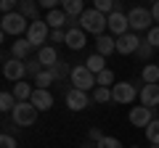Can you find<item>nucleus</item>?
Masks as SVG:
<instances>
[{"instance_id":"1","label":"nucleus","mask_w":159,"mask_h":148,"mask_svg":"<svg viewBox=\"0 0 159 148\" xmlns=\"http://www.w3.org/2000/svg\"><path fill=\"white\" fill-rule=\"evenodd\" d=\"M80 27L85 29V32L101 37V34L109 29V16H106V13H101L98 8H90V11H85L82 16H80Z\"/></svg>"},{"instance_id":"2","label":"nucleus","mask_w":159,"mask_h":148,"mask_svg":"<svg viewBox=\"0 0 159 148\" xmlns=\"http://www.w3.org/2000/svg\"><path fill=\"white\" fill-rule=\"evenodd\" d=\"M29 19L24 16V13L13 11V13H3V19H0V29H3V34H13V37H21V34H27L29 29Z\"/></svg>"},{"instance_id":"3","label":"nucleus","mask_w":159,"mask_h":148,"mask_svg":"<svg viewBox=\"0 0 159 148\" xmlns=\"http://www.w3.org/2000/svg\"><path fill=\"white\" fill-rule=\"evenodd\" d=\"M69 80H72V85L77 87V90H90V87H96V74L90 72V69L85 66V63H77V66H72V74H69Z\"/></svg>"},{"instance_id":"4","label":"nucleus","mask_w":159,"mask_h":148,"mask_svg":"<svg viewBox=\"0 0 159 148\" xmlns=\"http://www.w3.org/2000/svg\"><path fill=\"white\" fill-rule=\"evenodd\" d=\"M11 114H13L16 127H32L34 122H37V108H34L29 101H19L16 108H13Z\"/></svg>"},{"instance_id":"5","label":"nucleus","mask_w":159,"mask_h":148,"mask_svg":"<svg viewBox=\"0 0 159 148\" xmlns=\"http://www.w3.org/2000/svg\"><path fill=\"white\" fill-rule=\"evenodd\" d=\"M127 21H130L133 32H143V29L148 32L154 24V13L148 8H133V11H127Z\"/></svg>"},{"instance_id":"6","label":"nucleus","mask_w":159,"mask_h":148,"mask_svg":"<svg viewBox=\"0 0 159 148\" xmlns=\"http://www.w3.org/2000/svg\"><path fill=\"white\" fill-rule=\"evenodd\" d=\"M27 40L32 42L34 48L43 45L45 40H51V27H48V21H32L27 29Z\"/></svg>"},{"instance_id":"7","label":"nucleus","mask_w":159,"mask_h":148,"mask_svg":"<svg viewBox=\"0 0 159 148\" xmlns=\"http://www.w3.org/2000/svg\"><path fill=\"white\" fill-rule=\"evenodd\" d=\"M135 98H138V90L130 82H117V85L111 87V101L114 103H133Z\"/></svg>"},{"instance_id":"8","label":"nucleus","mask_w":159,"mask_h":148,"mask_svg":"<svg viewBox=\"0 0 159 148\" xmlns=\"http://www.w3.org/2000/svg\"><path fill=\"white\" fill-rule=\"evenodd\" d=\"M3 74H6V80H11V82H21L24 74H27V63H24L21 58H8V61L3 63Z\"/></svg>"},{"instance_id":"9","label":"nucleus","mask_w":159,"mask_h":148,"mask_svg":"<svg viewBox=\"0 0 159 148\" xmlns=\"http://www.w3.org/2000/svg\"><path fill=\"white\" fill-rule=\"evenodd\" d=\"M151 122H154V108H148V106H133L130 108V124L146 130Z\"/></svg>"},{"instance_id":"10","label":"nucleus","mask_w":159,"mask_h":148,"mask_svg":"<svg viewBox=\"0 0 159 148\" xmlns=\"http://www.w3.org/2000/svg\"><path fill=\"white\" fill-rule=\"evenodd\" d=\"M138 48H141V37L135 32H127V34H119L117 37V53H122V56H130Z\"/></svg>"},{"instance_id":"11","label":"nucleus","mask_w":159,"mask_h":148,"mask_svg":"<svg viewBox=\"0 0 159 148\" xmlns=\"http://www.w3.org/2000/svg\"><path fill=\"white\" fill-rule=\"evenodd\" d=\"M66 106L72 108V111H82V108L90 106V95H88L85 90L72 87V90H66Z\"/></svg>"},{"instance_id":"12","label":"nucleus","mask_w":159,"mask_h":148,"mask_svg":"<svg viewBox=\"0 0 159 148\" xmlns=\"http://www.w3.org/2000/svg\"><path fill=\"white\" fill-rule=\"evenodd\" d=\"M109 29H111L114 34H127L130 32V21H127V13H122V11H114V13H109Z\"/></svg>"},{"instance_id":"13","label":"nucleus","mask_w":159,"mask_h":148,"mask_svg":"<svg viewBox=\"0 0 159 148\" xmlns=\"http://www.w3.org/2000/svg\"><path fill=\"white\" fill-rule=\"evenodd\" d=\"M29 103H32L37 111H48V108L53 106V95H51V90L34 87V93H32V98H29Z\"/></svg>"},{"instance_id":"14","label":"nucleus","mask_w":159,"mask_h":148,"mask_svg":"<svg viewBox=\"0 0 159 148\" xmlns=\"http://www.w3.org/2000/svg\"><path fill=\"white\" fill-rule=\"evenodd\" d=\"M85 45H88V40H85V29H82V27L66 29V48H72V50H82Z\"/></svg>"},{"instance_id":"15","label":"nucleus","mask_w":159,"mask_h":148,"mask_svg":"<svg viewBox=\"0 0 159 148\" xmlns=\"http://www.w3.org/2000/svg\"><path fill=\"white\" fill-rule=\"evenodd\" d=\"M138 98H141V106H148V108L159 106V82L157 85H143Z\"/></svg>"},{"instance_id":"16","label":"nucleus","mask_w":159,"mask_h":148,"mask_svg":"<svg viewBox=\"0 0 159 148\" xmlns=\"http://www.w3.org/2000/svg\"><path fill=\"white\" fill-rule=\"evenodd\" d=\"M45 21H48V27H51V29H64L69 24V16H66L64 8H56V11H48Z\"/></svg>"},{"instance_id":"17","label":"nucleus","mask_w":159,"mask_h":148,"mask_svg":"<svg viewBox=\"0 0 159 148\" xmlns=\"http://www.w3.org/2000/svg\"><path fill=\"white\" fill-rule=\"evenodd\" d=\"M37 61L43 63L45 69H51L53 63H58V53H56V48H51V45H43L37 50Z\"/></svg>"},{"instance_id":"18","label":"nucleus","mask_w":159,"mask_h":148,"mask_svg":"<svg viewBox=\"0 0 159 148\" xmlns=\"http://www.w3.org/2000/svg\"><path fill=\"white\" fill-rule=\"evenodd\" d=\"M96 48L101 56H109V53H117V37H109V34H101L96 40Z\"/></svg>"},{"instance_id":"19","label":"nucleus","mask_w":159,"mask_h":148,"mask_svg":"<svg viewBox=\"0 0 159 148\" xmlns=\"http://www.w3.org/2000/svg\"><path fill=\"white\" fill-rule=\"evenodd\" d=\"M32 48H34V45L27 40V37H16V42H13V48H11V50H13V58H21V61H24V58L32 53Z\"/></svg>"},{"instance_id":"20","label":"nucleus","mask_w":159,"mask_h":148,"mask_svg":"<svg viewBox=\"0 0 159 148\" xmlns=\"http://www.w3.org/2000/svg\"><path fill=\"white\" fill-rule=\"evenodd\" d=\"M82 3H85V0H61V8L66 11V16H72V19H80L82 13H85Z\"/></svg>"},{"instance_id":"21","label":"nucleus","mask_w":159,"mask_h":148,"mask_svg":"<svg viewBox=\"0 0 159 148\" xmlns=\"http://www.w3.org/2000/svg\"><path fill=\"white\" fill-rule=\"evenodd\" d=\"M37 6H40V3H34V0H19V13H24L29 21H40Z\"/></svg>"},{"instance_id":"22","label":"nucleus","mask_w":159,"mask_h":148,"mask_svg":"<svg viewBox=\"0 0 159 148\" xmlns=\"http://www.w3.org/2000/svg\"><path fill=\"white\" fill-rule=\"evenodd\" d=\"M141 77H143L146 85H157L159 82V63H146L143 72H141Z\"/></svg>"},{"instance_id":"23","label":"nucleus","mask_w":159,"mask_h":148,"mask_svg":"<svg viewBox=\"0 0 159 148\" xmlns=\"http://www.w3.org/2000/svg\"><path fill=\"white\" fill-rule=\"evenodd\" d=\"M103 58H106V56H101V53H93V56L85 61V66L90 69L93 74H101L103 69H106V61H103Z\"/></svg>"},{"instance_id":"24","label":"nucleus","mask_w":159,"mask_h":148,"mask_svg":"<svg viewBox=\"0 0 159 148\" xmlns=\"http://www.w3.org/2000/svg\"><path fill=\"white\" fill-rule=\"evenodd\" d=\"M32 93H34V87L27 85V82H16V85H13V95H16V101H29Z\"/></svg>"},{"instance_id":"25","label":"nucleus","mask_w":159,"mask_h":148,"mask_svg":"<svg viewBox=\"0 0 159 148\" xmlns=\"http://www.w3.org/2000/svg\"><path fill=\"white\" fill-rule=\"evenodd\" d=\"M53 82H56V77H53V72H51V69H43V72H40L37 77H34V85H37V87H43V90H48V87H51Z\"/></svg>"},{"instance_id":"26","label":"nucleus","mask_w":159,"mask_h":148,"mask_svg":"<svg viewBox=\"0 0 159 148\" xmlns=\"http://www.w3.org/2000/svg\"><path fill=\"white\" fill-rule=\"evenodd\" d=\"M16 95H13V93H0V111H13V108H16Z\"/></svg>"},{"instance_id":"27","label":"nucleus","mask_w":159,"mask_h":148,"mask_svg":"<svg viewBox=\"0 0 159 148\" xmlns=\"http://www.w3.org/2000/svg\"><path fill=\"white\" fill-rule=\"evenodd\" d=\"M93 8H98L101 13H106V16H109V13H114L119 6H117V0H93Z\"/></svg>"},{"instance_id":"28","label":"nucleus","mask_w":159,"mask_h":148,"mask_svg":"<svg viewBox=\"0 0 159 148\" xmlns=\"http://www.w3.org/2000/svg\"><path fill=\"white\" fill-rule=\"evenodd\" d=\"M93 101H96V103H106V101H111V87H101V85H96V87H93Z\"/></svg>"},{"instance_id":"29","label":"nucleus","mask_w":159,"mask_h":148,"mask_svg":"<svg viewBox=\"0 0 159 148\" xmlns=\"http://www.w3.org/2000/svg\"><path fill=\"white\" fill-rule=\"evenodd\" d=\"M51 72H53V77H56V80L61 82L64 77H66V74H72V69L66 66V61H61V58H58V63H53V66H51Z\"/></svg>"},{"instance_id":"30","label":"nucleus","mask_w":159,"mask_h":148,"mask_svg":"<svg viewBox=\"0 0 159 148\" xmlns=\"http://www.w3.org/2000/svg\"><path fill=\"white\" fill-rule=\"evenodd\" d=\"M96 82L101 87H114V72L111 69H103L101 74H96Z\"/></svg>"},{"instance_id":"31","label":"nucleus","mask_w":159,"mask_h":148,"mask_svg":"<svg viewBox=\"0 0 159 148\" xmlns=\"http://www.w3.org/2000/svg\"><path fill=\"white\" fill-rule=\"evenodd\" d=\"M146 137H148L151 146H159V119H154L151 124L146 127Z\"/></svg>"},{"instance_id":"32","label":"nucleus","mask_w":159,"mask_h":148,"mask_svg":"<svg viewBox=\"0 0 159 148\" xmlns=\"http://www.w3.org/2000/svg\"><path fill=\"white\" fill-rule=\"evenodd\" d=\"M138 58H141V61H146V58H151L154 56V45H151V42H148V40H143L141 42V48H138Z\"/></svg>"},{"instance_id":"33","label":"nucleus","mask_w":159,"mask_h":148,"mask_svg":"<svg viewBox=\"0 0 159 148\" xmlns=\"http://www.w3.org/2000/svg\"><path fill=\"white\" fill-rule=\"evenodd\" d=\"M43 69H45V66H43V63H40L37 58H32V61H27V74H29V77H37V74L43 72Z\"/></svg>"},{"instance_id":"34","label":"nucleus","mask_w":159,"mask_h":148,"mask_svg":"<svg viewBox=\"0 0 159 148\" xmlns=\"http://www.w3.org/2000/svg\"><path fill=\"white\" fill-rule=\"evenodd\" d=\"M96 148H122V143H119L117 137H103V140L96 143Z\"/></svg>"},{"instance_id":"35","label":"nucleus","mask_w":159,"mask_h":148,"mask_svg":"<svg viewBox=\"0 0 159 148\" xmlns=\"http://www.w3.org/2000/svg\"><path fill=\"white\" fill-rule=\"evenodd\" d=\"M19 0H0V11L3 13H13V11H19Z\"/></svg>"},{"instance_id":"36","label":"nucleus","mask_w":159,"mask_h":148,"mask_svg":"<svg viewBox=\"0 0 159 148\" xmlns=\"http://www.w3.org/2000/svg\"><path fill=\"white\" fill-rule=\"evenodd\" d=\"M146 40L151 42L154 48H159V24H157V27H151V29H148V34H146Z\"/></svg>"},{"instance_id":"37","label":"nucleus","mask_w":159,"mask_h":148,"mask_svg":"<svg viewBox=\"0 0 159 148\" xmlns=\"http://www.w3.org/2000/svg\"><path fill=\"white\" fill-rule=\"evenodd\" d=\"M0 148H16V137H11L8 132L0 135Z\"/></svg>"},{"instance_id":"38","label":"nucleus","mask_w":159,"mask_h":148,"mask_svg":"<svg viewBox=\"0 0 159 148\" xmlns=\"http://www.w3.org/2000/svg\"><path fill=\"white\" fill-rule=\"evenodd\" d=\"M51 42H66V32L64 29H51Z\"/></svg>"},{"instance_id":"39","label":"nucleus","mask_w":159,"mask_h":148,"mask_svg":"<svg viewBox=\"0 0 159 148\" xmlns=\"http://www.w3.org/2000/svg\"><path fill=\"white\" fill-rule=\"evenodd\" d=\"M40 8H45V11H56L58 6H61V0H37Z\"/></svg>"},{"instance_id":"40","label":"nucleus","mask_w":159,"mask_h":148,"mask_svg":"<svg viewBox=\"0 0 159 148\" xmlns=\"http://www.w3.org/2000/svg\"><path fill=\"white\" fill-rule=\"evenodd\" d=\"M90 140H103V135H101V130H96V127H93V130H90Z\"/></svg>"},{"instance_id":"41","label":"nucleus","mask_w":159,"mask_h":148,"mask_svg":"<svg viewBox=\"0 0 159 148\" xmlns=\"http://www.w3.org/2000/svg\"><path fill=\"white\" fill-rule=\"evenodd\" d=\"M151 13H154V21L159 24V0H157V3H154V8H151Z\"/></svg>"},{"instance_id":"42","label":"nucleus","mask_w":159,"mask_h":148,"mask_svg":"<svg viewBox=\"0 0 159 148\" xmlns=\"http://www.w3.org/2000/svg\"><path fill=\"white\" fill-rule=\"evenodd\" d=\"M80 148H90V146H80Z\"/></svg>"},{"instance_id":"43","label":"nucleus","mask_w":159,"mask_h":148,"mask_svg":"<svg viewBox=\"0 0 159 148\" xmlns=\"http://www.w3.org/2000/svg\"><path fill=\"white\" fill-rule=\"evenodd\" d=\"M151 148H159V146H151Z\"/></svg>"},{"instance_id":"44","label":"nucleus","mask_w":159,"mask_h":148,"mask_svg":"<svg viewBox=\"0 0 159 148\" xmlns=\"http://www.w3.org/2000/svg\"><path fill=\"white\" fill-rule=\"evenodd\" d=\"M130 148H138V146H130Z\"/></svg>"},{"instance_id":"45","label":"nucleus","mask_w":159,"mask_h":148,"mask_svg":"<svg viewBox=\"0 0 159 148\" xmlns=\"http://www.w3.org/2000/svg\"><path fill=\"white\" fill-rule=\"evenodd\" d=\"M157 119H159V114H157Z\"/></svg>"},{"instance_id":"46","label":"nucleus","mask_w":159,"mask_h":148,"mask_svg":"<svg viewBox=\"0 0 159 148\" xmlns=\"http://www.w3.org/2000/svg\"><path fill=\"white\" fill-rule=\"evenodd\" d=\"M154 3H157V0H154Z\"/></svg>"}]
</instances>
